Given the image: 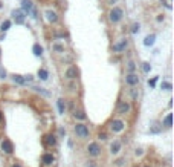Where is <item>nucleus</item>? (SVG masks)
<instances>
[{"label": "nucleus", "instance_id": "f257e3e1", "mask_svg": "<svg viewBox=\"0 0 174 167\" xmlns=\"http://www.w3.org/2000/svg\"><path fill=\"white\" fill-rule=\"evenodd\" d=\"M73 132H75V135L79 139H89L90 138V129H89V126L84 124V123H76L73 126Z\"/></svg>", "mask_w": 174, "mask_h": 167}, {"label": "nucleus", "instance_id": "f03ea898", "mask_svg": "<svg viewBox=\"0 0 174 167\" xmlns=\"http://www.w3.org/2000/svg\"><path fill=\"white\" fill-rule=\"evenodd\" d=\"M86 152H87V155H89V157H92V158H98V157H101V153H102V147H101L99 143H96V141H92V143L87 144Z\"/></svg>", "mask_w": 174, "mask_h": 167}, {"label": "nucleus", "instance_id": "7ed1b4c3", "mask_svg": "<svg viewBox=\"0 0 174 167\" xmlns=\"http://www.w3.org/2000/svg\"><path fill=\"white\" fill-rule=\"evenodd\" d=\"M122 17H124V9L122 8H119V6H113L112 9H110V12H109V20H110V23H119L122 20Z\"/></svg>", "mask_w": 174, "mask_h": 167}, {"label": "nucleus", "instance_id": "20e7f679", "mask_svg": "<svg viewBox=\"0 0 174 167\" xmlns=\"http://www.w3.org/2000/svg\"><path fill=\"white\" fill-rule=\"evenodd\" d=\"M125 127H127V124H125L124 120H121V118H115V120L110 121L109 129H110L113 133H121V132L125 130Z\"/></svg>", "mask_w": 174, "mask_h": 167}, {"label": "nucleus", "instance_id": "39448f33", "mask_svg": "<svg viewBox=\"0 0 174 167\" xmlns=\"http://www.w3.org/2000/svg\"><path fill=\"white\" fill-rule=\"evenodd\" d=\"M122 150V141L121 139H113L112 143H110V147H109V152H110V155H119Z\"/></svg>", "mask_w": 174, "mask_h": 167}, {"label": "nucleus", "instance_id": "423d86ee", "mask_svg": "<svg viewBox=\"0 0 174 167\" xmlns=\"http://www.w3.org/2000/svg\"><path fill=\"white\" fill-rule=\"evenodd\" d=\"M0 149H2V152L5 155H12V153H14V144H12L11 139H8V138H5L2 143H0Z\"/></svg>", "mask_w": 174, "mask_h": 167}, {"label": "nucleus", "instance_id": "0eeeda50", "mask_svg": "<svg viewBox=\"0 0 174 167\" xmlns=\"http://www.w3.org/2000/svg\"><path fill=\"white\" fill-rule=\"evenodd\" d=\"M58 143V139H57V135H53V133H46L43 136V144L46 147H55Z\"/></svg>", "mask_w": 174, "mask_h": 167}, {"label": "nucleus", "instance_id": "6e6552de", "mask_svg": "<svg viewBox=\"0 0 174 167\" xmlns=\"http://www.w3.org/2000/svg\"><path fill=\"white\" fill-rule=\"evenodd\" d=\"M130 110H131V104L128 101H125V100H122V101H119V104H118V115H127V113H130Z\"/></svg>", "mask_w": 174, "mask_h": 167}, {"label": "nucleus", "instance_id": "1a4fd4ad", "mask_svg": "<svg viewBox=\"0 0 174 167\" xmlns=\"http://www.w3.org/2000/svg\"><path fill=\"white\" fill-rule=\"evenodd\" d=\"M127 46H128V40L127 38H121L118 43H115L113 45V52H116V54H121V52H124V51L127 49Z\"/></svg>", "mask_w": 174, "mask_h": 167}, {"label": "nucleus", "instance_id": "9d476101", "mask_svg": "<svg viewBox=\"0 0 174 167\" xmlns=\"http://www.w3.org/2000/svg\"><path fill=\"white\" fill-rule=\"evenodd\" d=\"M125 83L130 86V87H136L139 84V77L136 72H130L125 75Z\"/></svg>", "mask_w": 174, "mask_h": 167}, {"label": "nucleus", "instance_id": "9b49d317", "mask_svg": "<svg viewBox=\"0 0 174 167\" xmlns=\"http://www.w3.org/2000/svg\"><path fill=\"white\" fill-rule=\"evenodd\" d=\"M78 69H76V66H69L67 69L64 71V77L67 80H76L78 78Z\"/></svg>", "mask_w": 174, "mask_h": 167}, {"label": "nucleus", "instance_id": "f8f14e48", "mask_svg": "<svg viewBox=\"0 0 174 167\" xmlns=\"http://www.w3.org/2000/svg\"><path fill=\"white\" fill-rule=\"evenodd\" d=\"M53 161H55V157H53L50 152H46V153H43V155H41V163H43V166H52Z\"/></svg>", "mask_w": 174, "mask_h": 167}, {"label": "nucleus", "instance_id": "ddd939ff", "mask_svg": "<svg viewBox=\"0 0 174 167\" xmlns=\"http://www.w3.org/2000/svg\"><path fill=\"white\" fill-rule=\"evenodd\" d=\"M12 16H14V20H16V23H23L24 22V19H26V14L21 11V9H14L12 11Z\"/></svg>", "mask_w": 174, "mask_h": 167}, {"label": "nucleus", "instance_id": "4468645a", "mask_svg": "<svg viewBox=\"0 0 174 167\" xmlns=\"http://www.w3.org/2000/svg\"><path fill=\"white\" fill-rule=\"evenodd\" d=\"M32 9H34V3H32V0H21V11L24 12L26 16H28Z\"/></svg>", "mask_w": 174, "mask_h": 167}, {"label": "nucleus", "instance_id": "2eb2a0df", "mask_svg": "<svg viewBox=\"0 0 174 167\" xmlns=\"http://www.w3.org/2000/svg\"><path fill=\"white\" fill-rule=\"evenodd\" d=\"M44 16H46V20L49 23H57L58 22V16H57V12L55 11H52V9H47L44 12Z\"/></svg>", "mask_w": 174, "mask_h": 167}, {"label": "nucleus", "instance_id": "dca6fc26", "mask_svg": "<svg viewBox=\"0 0 174 167\" xmlns=\"http://www.w3.org/2000/svg\"><path fill=\"white\" fill-rule=\"evenodd\" d=\"M57 107H58L60 115H64V113H66V101H64L63 98H58V101H57Z\"/></svg>", "mask_w": 174, "mask_h": 167}, {"label": "nucleus", "instance_id": "f3484780", "mask_svg": "<svg viewBox=\"0 0 174 167\" xmlns=\"http://www.w3.org/2000/svg\"><path fill=\"white\" fill-rule=\"evenodd\" d=\"M73 118H76V120H79V121H84V120H86V115H84V112H83L81 109H75V110H73Z\"/></svg>", "mask_w": 174, "mask_h": 167}, {"label": "nucleus", "instance_id": "a211bd4d", "mask_svg": "<svg viewBox=\"0 0 174 167\" xmlns=\"http://www.w3.org/2000/svg\"><path fill=\"white\" fill-rule=\"evenodd\" d=\"M154 40H156V35H154V34H150V35L145 37L144 45H145V46H153V45H154Z\"/></svg>", "mask_w": 174, "mask_h": 167}, {"label": "nucleus", "instance_id": "6ab92c4d", "mask_svg": "<svg viewBox=\"0 0 174 167\" xmlns=\"http://www.w3.org/2000/svg\"><path fill=\"white\" fill-rule=\"evenodd\" d=\"M38 78H40V80H43V81H46V80L49 78V72H47L46 69H43V68H41V69H38Z\"/></svg>", "mask_w": 174, "mask_h": 167}, {"label": "nucleus", "instance_id": "aec40b11", "mask_svg": "<svg viewBox=\"0 0 174 167\" xmlns=\"http://www.w3.org/2000/svg\"><path fill=\"white\" fill-rule=\"evenodd\" d=\"M32 52H34V55H37V57H40V55H41V54H43V48H41V46H40L38 43H35V45L32 46Z\"/></svg>", "mask_w": 174, "mask_h": 167}, {"label": "nucleus", "instance_id": "412c9836", "mask_svg": "<svg viewBox=\"0 0 174 167\" xmlns=\"http://www.w3.org/2000/svg\"><path fill=\"white\" fill-rule=\"evenodd\" d=\"M9 28H11V20H5L2 25H0V31L2 32H6Z\"/></svg>", "mask_w": 174, "mask_h": 167}, {"label": "nucleus", "instance_id": "4be33fe9", "mask_svg": "<svg viewBox=\"0 0 174 167\" xmlns=\"http://www.w3.org/2000/svg\"><path fill=\"white\" fill-rule=\"evenodd\" d=\"M12 80H14L16 83H19V84H26V80H24L23 75H14L12 77Z\"/></svg>", "mask_w": 174, "mask_h": 167}, {"label": "nucleus", "instance_id": "5701e85b", "mask_svg": "<svg viewBox=\"0 0 174 167\" xmlns=\"http://www.w3.org/2000/svg\"><path fill=\"white\" fill-rule=\"evenodd\" d=\"M130 95H131L133 100H138V98H139V91H138L136 87H131V89H130Z\"/></svg>", "mask_w": 174, "mask_h": 167}, {"label": "nucleus", "instance_id": "b1692460", "mask_svg": "<svg viewBox=\"0 0 174 167\" xmlns=\"http://www.w3.org/2000/svg\"><path fill=\"white\" fill-rule=\"evenodd\" d=\"M127 69H128V74L130 72H135L136 71V63L135 61H128L127 63Z\"/></svg>", "mask_w": 174, "mask_h": 167}, {"label": "nucleus", "instance_id": "393cba45", "mask_svg": "<svg viewBox=\"0 0 174 167\" xmlns=\"http://www.w3.org/2000/svg\"><path fill=\"white\" fill-rule=\"evenodd\" d=\"M52 49L55 51L57 54H63V52H64V46H61V45H53Z\"/></svg>", "mask_w": 174, "mask_h": 167}, {"label": "nucleus", "instance_id": "a878e982", "mask_svg": "<svg viewBox=\"0 0 174 167\" xmlns=\"http://www.w3.org/2000/svg\"><path fill=\"white\" fill-rule=\"evenodd\" d=\"M164 126L168 127V129L171 127V113H168L167 117H165V120H164Z\"/></svg>", "mask_w": 174, "mask_h": 167}, {"label": "nucleus", "instance_id": "bb28decb", "mask_svg": "<svg viewBox=\"0 0 174 167\" xmlns=\"http://www.w3.org/2000/svg\"><path fill=\"white\" fill-rule=\"evenodd\" d=\"M139 28H141L139 23H133L131 25V34H138L139 32Z\"/></svg>", "mask_w": 174, "mask_h": 167}, {"label": "nucleus", "instance_id": "cd10ccee", "mask_svg": "<svg viewBox=\"0 0 174 167\" xmlns=\"http://www.w3.org/2000/svg\"><path fill=\"white\" fill-rule=\"evenodd\" d=\"M160 87H162L164 91H171V83H168V81H162Z\"/></svg>", "mask_w": 174, "mask_h": 167}, {"label": "nucleus", "instance_id": "c85d7f7f", "mask_svg": "<svg viewBox=\"0 0 174 167\" xmlns=\"http://www.w3.org/2000/svg\"><path fill=\"white\" fill-rule=\"evenodd\" d=\"M142 69H144V72H145V74H148V72L151 71V66L148 65V63H142Z\"/></svg>", "mask_w": 174, "mask_h": 167}, {"label": "nucleus", "instance_id": "c756f323", "mask_svg": "<svg viewBox=\"0 0 174 167\" xmlns=\"http://www.w3.org/2000/svg\"><path fill=\"white\" fill-rule=\"evenodd\" d=\"M34 89H35V91H37V92H40V94H43L44 97H49V92H47V91H44V89H43V87H34Z\"/></svg>", "mask_w": 174, "mask_h": 167}, {"label": "nucleus", "instance_id": "7c9ffc66", "mask_svg": "<svg viewBox=\"0 0 174 167\" xmlns=\"http://www.w3.org/2000/svg\"><path fill=\"white\" fill-rule=\"evenodd\" d=\"M98 138H99L101 141H107V139H109V136H107V133H105V132L99 133V135H98Z\"/></svg>", "mask_w": 174, "mask_h": 167}, {"label": "nucleus", "instance_id": "2f4dec72", "mask_svg": "<svg viewBox=\"0 0 174 167\" xmlns=\"http://www.w3.org/2000/svg\"><path fill=\"white\" fill-rule=\"evenodd\" d=\"M157 80H159V77H154L153 80H150V81H148V84H150L151 87H154V86H156V81H157Z\"/></svg>", "mask_w": 174, "mask_h": 167}, {"label": "nucleus", "instance_id": "473e14b6", "mask_svg": "<svg viewBox=\"0 0 174 167\" xmlns=\"http://www.w3.org/2000/svg\"><path fill=\"white\" fill-rule=\"evenodd\" d=\"M86 167H98V166H96V163H95V161H87Z\"/></svg>", "mask_w": 174, "mask_h": 167}, {"label": "nucleus", "instance_id": "72a5a7b5", "mask_svg": "<svg viewBox=\"0 0 174 167\" xmlns=\"http://www.w3.org/2000/svg\"><path fill=\"white\" fill-rule=\"evenodd\" d=\"M142 153H144V152H142V149H136V152H135V155H136V157H141V155H142Z\"/></svg>", "mask_w": 174, "mask_h": 167}, {"label": "nucleus", "instance_id": "f704fd0d", "mask_svg": "<svg viewBox=\"0 0 174 167\" xmlns=\"http://www.w3.org/2000/svg\"><path fill=\"white\" fill-rule=\"evenodd\" d=\"M5 77H6V72L3 69H0V78H5Z\"/></svg>", "mask_w": 174, "mask_h": 167}, {"label": "nucleus", "instance_id": "c9c22d12", "mask_svg": "<svg viewBox=\"0 0 174 167\" xmlns=\"http://www.w3.org/2000/svg\"><path fill=\"white\" fill-rule=\"evenodd\" d=\"M11 167H23V166H21L20 163H12V164H11Z\"/></svg>", "mask_w": 174, "mask_h": 167}, {"label": "nucleus", "instance_id": "e433bc0d", "mask_svg": "<svg viewBox=\"0 0 174 167\" xmlns=\"http://www.w3.org/2000/svg\"><path fill=\"white\" fill-rule=\"evenodd\" d=\"M164 19H165V17H164V16H162V14H160V16H159V17H157V22H164Z\"/></svg>", "mask_w": 174, "mask_h": 167}, {"label": "nucleus", "instance_id": "4c0bfd02", "mask_svg": "<svg viewBox=\"0 0 174 167\" xmlns=\"http://www.w3.org/2000/svg\"><path fill=\"white\" fill-rule=\"evenodd\" d=\"M60 135H61V136H63V135H66V130L63 129V127H61V129H60Z\"/></svg>", "mask_w": 174, "mask_h": 167}, {"label": "nucleus", "instance_id": "58836bf2", "mask_svg": "<svg viewBox=\"0 0 174 167\" xmlns=\"http://www.w3.org/2000/svg\"><path fill=\"white\" fill-rule=\"evenodd\" d=\"M0 123H3V113L0 112Z\"/></svg>", "mask_w": 174, "mask_h": 167}, {"label": "nucleus", "instance_id": "ea45409f", "mask_svg": "<svg viewBox=\"0 0 174 167\" xmlns=\"http://www.w3.org/2000/svg\"><path fill=\"white\" fill-rule=\"evenodd\" d=\"M2 5H3V3H2V2H0V8H2Z\"/></svg>", "mask_w": 174, "mask_h": 167}, {"label": "nucleus", "instance_id": "a19ab883", "mask_svg": "<svg viewBox=\"0 0 174 167\" xmlns=\"http://www.w3.org/2000/svg\"><path fill=\"white\" fill-rule=\"evenodd\" d=\"M145 167H150V166H145Z\"/></svg>", "mask_w": 174, "mask_h": 167}]
</instances>
